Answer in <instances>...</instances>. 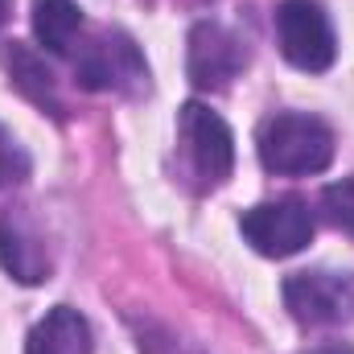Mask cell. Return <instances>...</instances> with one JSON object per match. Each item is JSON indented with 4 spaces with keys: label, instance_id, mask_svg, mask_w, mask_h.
<instances>
[{
    "label": "cell",
    "instance_id": "6da1fadb",
    "mask_svg": "<svg viewBox=\"0 0 354 354\" xmlns=\"http://www.w3.org/2000/svg\"><path fill=\"white\" fill-rule=\"evenodd\" d=\"M260 165L276 177H313L334 161V128L309 111H276L256 132Z\"/></svg>",
    "mask_w": 354,
    "mask_h": 354
},
{
    "label": "cell",
    "instance_id": "7a4b0ae2",
    "mask_svg": "<svg viewBox=\"0 0 354 354\" xmlns=\"http://www.w3.org/2000/svg\"><path fill=\"white\" fill-rule=\"evenodd\" d=\"M177 140L185 153L189 177L198 181V189H214L223 185L235 169V136L227 128V120L218 111H210L206 103L189 99L177 111Z\"/></svg>",
    "mask_w": 354,
    "mask_h": 354
},
{
    "label": "cell",
    "instance_id": "3957f363",
    "mask_svg": "<svg viewBox=\"0 0 354 354\" xmlns=\"http://www.w3.org/2000/svg\"><path fill=\"white\" fill-rule=\"evenodd\" d=\"M276 41L288 66L322 75L338 58V37L322 0H280L276 4Z\"/></svg>",
    "mask_w": 354,
    "mask_h": 354
},
{
    "label": "cell",
    "instance_id": "277c9868",
    "mask_svg": "<svg viewBox=\"0 0 354 354\" xmlns=\"http://www.w3.org/2000/svg\"><path fill=\"white\" fill-rule=\"evenodd\" d=\"M75 79L83 91L140 95V91H149V62L140 58V50L128 33L103 29L75 54Z\"/></svg>",
    "mask_w": 354,
    "mask_h": 354
},
{
    "label": "cell",
    "instance_id": "5b68a950",
    "mask_svg": "<svg viewBox=\"0 0 354 354\" xmlns=\"http://www.w3.org/2000/svg\"><path fill=\"white\" fill-rule=\"evenodd\" d=\"M243 239L268 256V260H288L297 252L309 248L313 239V210L301 198H276V202H260L252 210H243L239 218Z\"/></svg>",
    "mask_w": 354,
    "mask_h": 354
},
{
    "label": "cell",
    "instance_id": "8992f818",
    "mask_svg": "<svg viewBox=\"0 0 354 354\" xmlns=\"http://www.w3.org/2000/svg\"><path fill=\"white\" fill-rule=\"evenodd\" d=\"M284 309L301 326H346L354 322V272H292Z\"/></svg>",
    "mask_w": 354,
    "mask_h": 354
},
{
    "label": "cell",
    "instance_id": "52a82bcc",
    "mask_svg": "<svg viewBox=\"0 0 354 354\" xmlns=\"http://www.w3.org/2000/svg\"><path fill=\"white\" fill-rule=\"evenodd\" d=\"M248 66V41L227 29L223 21H198L189 29V50H185V75L202 91L231 87Z\"/></svg>",
    "mask_w": 354,
    "mask_h": 354
},
{
    "label": "cell",
    "instance_id": "ba28073f",
    "mask_svg": "<svg viewBox=\"0 0 354 354\" xmlns=\"http://www.w3.org/2000/svg\"><path fill=\"white\" fill-rule=\"evenodd\" d=\"M0 264L21 284L50 280V252H46L41 235L29 227V218H21V214L0 218Z\"/></svg>",
    "mask_w": 354,
    "mask_h": 354
},
{
    "label": "cell",
    "instance_id": "9c48e42d",
    "mask_svg": "<svg viewBox=\"0 0 354 354\" xmlns=\"http://www.w3.org/2000/svg\"><path fill=\"white\" fill-rule=\"evenodd\" d=\"M0 62L12 79V87L21 91L29 103H37L41 111H50L54 120H62V99H58V79L46 66V58L37 50H29L25 41H4L0 46Z\"/></svg>",
    "mask_w": 354,
    "mask_h": 354
},
{
    "label": "cell",
    "instance_id": "30bf717a",
    "mask_svg": "<svg viewBox=\"0 0 354 354\" xmlns=\"http://www.w3.org/2000/svg\"><path fill=\"white\" fill-rule=\"evenodd\" d=\"M91 351H95L91 322L71 305H54L29 330V342H25V354H91Z\"/></svg>",
    "mask_w": 354,
    "mask_h": 354
},
{
    "label": "cell",
    "instance_id": "8fae6325",
    "mask_svg": "<svg viewBox=\"0 0 354 354\" xmlns=\"http://www.w3.org/2000/svg\"><path fill=\"white\" fill-rule=\"evenodd\" d=\"M33 33L50 54L71 58L83 33V8L75 0H33Z\"/></svg>",
    "mask_w": 354,
    "mask_h": 354
},
{
    "label": "cell",
    "instance_id": "7c38bea8",
    "mask_svg": "<svg viewBox=\"0 0 354 354\" xmlns=\"http://www.w3.org/2000/svg\"><path fill=\"white\" fill-rule=\"evenodd\" d=\"M322 214L330 227L354 235V177H342V181H330L322 189Z\"/></svg>",
    "mask_w": 354,
    "mask_h": 354
},
{
    "label": "cell",
    "instance_id": "4fadbf2b",
    "mask_svg": "<svg viewBox=\"0 0 354 354\" xmlns=\"http://www.w3.org/2000/svg\"><path fill=\"white\" fill-rule=\"evenodd\" d=\"M33 174V157L25 153V145L0 124V189H8V185H25Z\"/></svg>",
    "mask_w": 354,
    "mask_h": 354
},
{
    "label": "cell",
    "instance_id": "5bb4252c",
    "mask_svg": "<svg viewBox=\"0 0 354 354\" xmlns=\"http://www.w3.org/2000/svg\"><path fill=\"white\" fill-rule=\"evenodd\" d=\"M305 354H354L351 342H322V346H313V351H305Z\"/></svg>",
    "mask_w": 354,
    "mask_h": 354
}]
</instances>
